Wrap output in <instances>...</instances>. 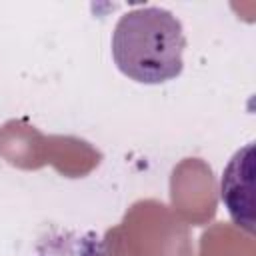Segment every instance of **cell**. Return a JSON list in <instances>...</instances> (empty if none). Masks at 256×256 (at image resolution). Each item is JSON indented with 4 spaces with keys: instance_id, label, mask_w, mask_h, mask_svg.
I'll list each match as a JSON object with an SVG mask.
<instances>
[{
    "instance_id": "1",
    "label": "cell",
    "mask_w": 256,
    "mask_h": 256,
    "mask_svg": "<svg viewBox=\"0 0 256 256\" xmlns=\"http://www.w3.org/2000/svg\"><path fill=\"white\" fill-rule=\"evenodd\" d=\"M186 36L166 8L144 6L120 16L112 32L116 68L138 84H164L184 70Z\"/></svg>"
}]
</instances>
